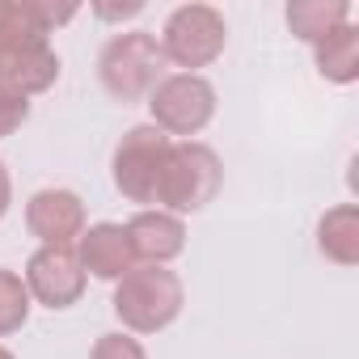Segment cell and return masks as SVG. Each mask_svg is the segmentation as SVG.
I'll use <instances>...</instances> for the list:
<instances>
[{
	"label": "cell",
	"instance_id": "obj_8",
	"mask_svg": "<svg viewBox=\"0 0 359 359\" xmlns=\"http://www.w3.org/2000/svg\"><path fill=\"white\" fill-rule=\"evenodd\" d=\"M26 292H30V300L47 304V309H72L85 296V271L76 262V250L43 245L39 254H30V262H26Z\"/></svg>",
	"mask_w": 359,
	"mask_h": 359
},
{
	"label": "cell",
	"instance_id": "obj_6",
	"mask_svg": "<svg viewBox=\"0 0 359 359\" xmlns=\"http://www.w3.org/2000/svg\"><path fill=\"white\" fill-rule=\"evenodd\" d=\"M169 144L173 140L165 131H156L152 123H140L118 140V148H114V187L127 203H140L144 212L156 203V187H161Z\"/></svg>",
	"mask_w": 359,
	"mask_h": 359
},
{
	"label": "cell",
	"instance_id": "obj_14",
	"mask_svg": "<svg viewBox=\"0 0 359 359\" xmlns=\"http://www.w3.org/2000/svg\"><path fill=\"white\" fill-rule=\"evenodd\" d=\"M351 22V5L346 0H292L287 5V30L300 43H317L325 34H334L338 26Z\"/></svg>",
	"mask_w": 359,
	"mask_h": 359
},
{
	"label": "cell",
	"instance_id": "obj_3",
	"mask_svg": "<svg viewBox=\"0 0 359 359\" xmlns=\"http://www.w3.org/2000/svg\"><path fill=\"white\" fill-rule=\"evenodd\" d=\"M97 76H102V89L114 102H144L165 81L161 43L152 34H144V30L114 34L97 55Z\"/></svg>",
	"mask_w": 359,
	"mask_h": 359
},
{
	"label": "cell",
	"instance_id": "obj_22",
	"mask_svg": "<svg viewBox=\"0 0 359 359\" xmlns=\"http://www.w3.org/2000/svg\"><path fill=\"white\" fill-rule=\"evenodd\" d=\"M0 359H13V355H9V351H5V346H0Z\"/></svg>",
	"mask_w": 359,
	"mask_h": 359
},
{
	"label": "cell",
	"instance_id": "obj_20",
	"mask_svg": "<svg viewBox=\"0 0 359 359\" xmlns=\"http://www.w3.org/2000/svg\"><path fill=\"white\" fill-rule=\"evenodd\" d=\"M93 13L102 22H127V18H140L144 13V0H127V5H93Z\"/></svg>",
	"mask_w": 359,
	"mask_h": 359
},
{
	"label": "cell",
	"instance_id": "obj_2",
	"mask_svg": "<svg viewBox=\"0 0 359 359\" xmlns=\"http://www.w3.org/2000/svg\"><path fill=\"white\" fill-rule=\"evenodd\" d=\"M220 187H224V165L208 144H199V140L169 144L161 187H156V208L169 216L203 212L220 195Z\"/></svg>",
	"mask_w": 359,
	"mask_h": 359
},
{
	"label": "cell",
	"instance_id": "obj_11",
	"mask_svg": "<svg viewBox=\"0 0 359 359\" xmlns=\"http://www.w3.org/2000/svg\"><path fill=\"white\" fill-rule=\"evenodd\" d=\"M76 262H81V271L93 275V279L118 283V279L135 266V254H131L127 229L114 224V220H102V224L85 229L81 241H76Z\"/></svg>",
	"mask_w": 359,
	"mask_h": 359
},
{
	"label": "cell",
	"instance_id": "obj_9",
	"mask_svg": "<svg viewBox=\"0 0 359 359\" xmlns=\"http://www.w3.org/2000/svg\"><path fill=\"white\" fill-rule=\"evenodd\" d=\"M26 229L43 245L72 250L81 241V233H85V203H81V195H72L64 187L34 191L30 203H26Z\"/></svg>",
	"mask_w": 359,
	"mask_h": 359
},
{
	"label": "cell",
	"instance_id": "obj_18",
	"mask_svg": "<svg viewBox=\"0 0 359 359\" xmlns=\"http://www.w3.org/2000/svg\"><path fill=\"white\" fill-rule=\"evenodd\" d=\"M89 359H148V351L131 334H102L89 351Z\"/></svg>",
	"mask_w": 359,
	"mask_h": 359
},
{
	"label": "cell",
	"instance_id": "obj_7",
	"mask_svg": "<svg viewBox=\"0 0 359 359\" xmlns=\"http://www.w3.org/2000/svg\"><path fill=\"white\" fill-rule=\"evenodd\" d=\"M60 81V55L51 51L47 39H18L0 47V93L13 97H34L47 93Z\"/></svg>",
	"mask_w": 359,
	"mask_h": 359
},
{
	"label": "cell",
	"instance_id": "obj_17",
	"mask_svg": "<svg viewBox=\"0 0 359 359\" xmlns=\"http://www.w3.org/2000/svg\"><path fill=\"white\" fill-rule=\"evenodd\" d=\"M26 13L39 26V34H55L64 22L76 18V5H55V0H26Z\"/></svg>",
	"mask_w": 359,
	"mask_h": 359
},
{
	"label": "cell",
	"instance_id": "obj_4",
	"mask_svg": "<svg viewBox=\"0 0 359 359\" xmlns=\"http://www.w3.org/2000/svg\"><path fill=\"white\" fill-rule=\"evenodd\" d=\"M224 43H229V26H224V13L212 9V5H182L165 18V30H161V55L165 64H177V68H208L212 60L224 55Z\"/></svg>",
	"mask_w": 359,
	"mask_h": 359
},
{
	"label": "cell",
	"instance_id": "obj_16",
	"mask_svg": "<svg viewBox=\"0 0 359 359\" xmlns=\"http://www.w3.org/2000/svg\"><path fill=\"white\" fill-rule=\"evenodd\" d=\"M18 39H47L26 13V0H0V47L18 43Z\"/></svg>",
	"mask_w": 359,
	"mask_h": 359
},
{
	"label": "cell",
	"instance_id": "obj_13",
	"mask_svg": "<svg viewBox=\"0 0 359 359\" xmlns=\"http://www.w3.org/2000/svg\"><path fill=\"white\" fill-rule=\"evenodd\" d=\"M313 60H317V72L334 85H351L359 76V26L346 22L338 26L334 34L317 39L313 43Z\"/></svg>",
	"mask_w": 359,
	"mask_h": 359
},
{
	"label": "cell",
	"instance_id": "obj_10",
	"mask_svg": "<svg viewBox=\"0 0 359 359\" xmlns=\"http://www.w3.org/2000/svg\"><path fill=\"white\" fill-rule=\"evenodd\" d=\"M123 229H127L135 266H165V262H173L177 254L187 250V224H182V216H169L161 208H148V212L131 216Z\"/></svg>",
	"mask_w": 359,
	"mask_h": 359
},
{
	"label": "cell",
	"instance_id": "obj_1",
	"mask_svg": "<svg viewBox=\"0 0 359 359\" xmlns=\"http://www.w3.org/2000/svg\"><path fill=\"white\" fill-rule=\"evenodd\" d=\"M114 317L131 330V334H161L177 321L187 304L182 279L169 266H131L118 283H114Z\"/></svg>",
	"mask_w": 359,
	"mask_h": 359
},
{
	"label": "cell",
	"instance_id": "obj_5",
	"mask_svg": "<svg viewBox=\"0 0 359 359\" xmlns=\"http://www.w3.org/2000/svg\"><path fill=\"white\" fill-rule=\"evenodd\" d=\"M148 110L165 135H199L216 118V85L199 72H173L148 93Z\"/></svg>",
	"mask_w": 359,
	"mask_h": 359
},
{
	"label": "cell",
	"instance_id": "obj_12",
	"mask_svg": "<svg viewBox=\"0 0 359 359\" xmlns=\"http://www.w3.org/2000/svg\"><path fill=\"white\" fill-rule=\"evenodd\" d=\"M317 250L338 266H359V208L338 203L317 224Z\"/></svg>",
	"mask_w": 359,
	"mask_h": 359
},
{
	"label": "cell",
	"instance_id": "obj_15",
	"mask_svg": "<svg viewBox=\"0 0 359 359\" xmlns=\"http://www.w3.org/2000/svg\"><path fill=\"white\" fill-rule=\"evenodd\" d=\"M30 317V292H26V279L0 266V338H9L26 325Z\"/></svg>",
	"mask_w": 359,
	"mask_h": 359
},
{
	"label": "cell",
	"instance_id": "obj_21",
	"mask_svg": "<svg viewBox=\"0 0 359 359\" xmlns=\"http://www.w3.org/2000/svg\"><path fill=\"white\" fill-rule=\"evenodd\" d=\"M9 208H13V177H9L5 161H0V220L9 216Z\"/></svg>",
	"mask_w": 359,
	"mask_h": 359
},
{
	"label": "cell",
	"instance_id": "obj_19",
	"mask_svg": "<svg viewBox=\"0 0 359 359\" xmlns=\"http://www.w3.org/2000/svg\"><path fill=\"white\" fill-rule=\"evenodd\" d=\"M30 118V102L26 97H13V93H0V140L13 135L22 123Z\"/></svg>",
	"mask_w": 359,
	"mask_h": 359
}]
</instances>
